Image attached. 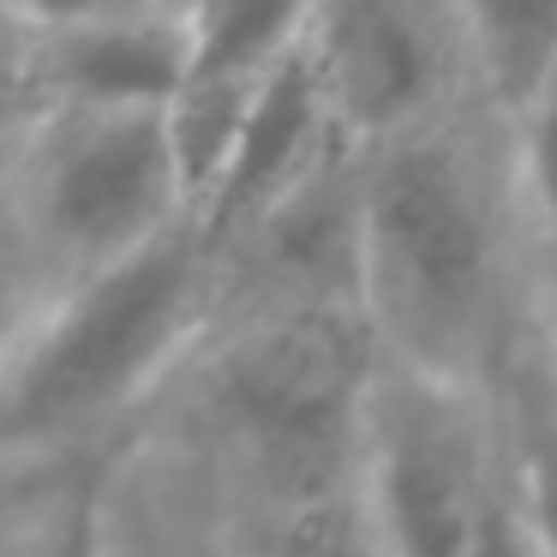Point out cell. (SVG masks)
<instances>
[{
    "label": "cell",
    "instance_id": "1",
    "mask_svg": "<svg viewBox=\"0 0 557 557\" xmlns=\"http://www.w3.org/2000/svg\"><path fill=\"white\" fill-rule=\"evenodd\" d=\"M354 300L377 354L456 384L492 377L504 210L492 162L449 109L372 138L354 174Z\"/></svg>",
    "mask_w": 557,
    "mask_h": 557
},
{
    "label": "cell",
    "instance_id": "18",
    "mask_svg": "<svg viewBox=\"0 0 557 557\" xmlns=\"http://www.w3.org/2000/svg\"><path fill=\"white\" fill-rule=\"evenodd\" d=\"M114 7H138V0H0L7 25L25 30V37H42V30L78 25V18H97V13H114Z\"/></svg>",
    "mask_w": 557,
    "mask_h": 557
},
{
    "label": "cell",
    "instance_id": "15",
    "mask_svg": "<svg viewBox=\"0 0 557 557\" xmlns=\"http://www.w3.org/2000/svg\"><path fill=\"white\" fill-rule=\"evenodd\" d=\"M49 294H54L49 270L37 264L30 240L18 234L13 210L0 205V366H7V354H13L18 336L30 330V318L49 306Z\"/></svg>",
    "mask_w": 557,
    "mask_h": 557
},
{
    "label": "cell",
    "instance_id": "12",
    "mask_svg": "<svg viewBox=\"0 0 557 557\" xmlns=\"http://www.w3.org/2000/svg\"><path fill=\"white\" fill-rule=\"evenodd\" d=\"M186 78H264L306 37L312 0H181Z\"/></svg>",
    "mask_w": 557,
    "mask_h": 557
},
{
    "label": "cell",
    "instance_id": "20",
    "mask_svg": "<svg viewBox=\"0 0 557 557\" xmlns=\"http://www.w3.org/2000/svg\"><path fill=\"white\" fill-rule=\"evenodd\" d=\"M13 473H18V468H0V485H7V480H13Z\"/></svg>",
    "mask_w": 557,
    "mask_h": 557
},
{
    "label": "cell",
    "instance_id": "3",
    "mask_svg": "<svg viewBox=\"0 0 557 557\" xmlns=\"http://www.w3.org/2000/svg\"><path fill=\"white\" fill-rule=\"evenodd\" d=\"M377 342L354 294H276L198 366V425L252 509L354 480Z\"/></svg>",
    "mask_w": 557,
    "mask_h": 557
},
{
    "label": "cell",
    "instance_id": "5",
    "mask_svg": "<svg viewBox=\"0 0 557 557\" xmlns=\"http://www.w3.org/2000/svg\"><path fill=\"white\" fill-rule=\"evenodd\" d=\"M480 384L401 366L377 354L360 401L354 485L389 557H461L485 485L497 473V432L473 401Z\"/></svg>",
    "mask_w": 557,
    "mask_h": 557
},
{
    "label": "cell",
    "instance_id": "2",
    "mask_svg": "<svg viewBox=\"0 0 557 557\" xmlns=\"http://www.w3.org/2000/svg\"><path fill=\"white\" fill-rule=\"evenodd\" d=\"M216 294L222 252L193 210L54 288L0 366V468L97 444L210 324Z\"/></svg>",
    "mask_w": 557,
    "mask_h": 557
},
{
    "label": "cell",
    "instance_id": "7",
    "mask_svg": "<svg viewBox=\"0 0 557 557\" xmlns=\"http://www.w3.org/2000/svg\"><path fill=\"white\" fill-rule=\"evenodd\" d=\"M342 145H354V138L330 121L324 97H318V78H312V61H306V42H294V49L258 78L240 133H234L210 193L198 198V210H193L198 228L216 240V252H228L270 205H282V198ZM222 264H228V258H222Z\"/></svg>",
    "mask_w": 557,
    "mask_h": 557
},
{
    "label": "cell",
    "instance_id": "8",
    "mask_svg": "<svg viewBox=\"0 0 557 557\" xmlns=\"http://www.w3.org/2000/svg\"><path fill=\"white\" fill-rule=\"evenodd\" d=\"M186 78L181 7L138 0L25 37L30 109H162Z\"/></svg>",
    "mask_w": 557,
    "mask_h": 557
},
{
    "label": "cell",
    "instance_id": "11",
    "mask_svg": "<svg viewBox=\"0 0 557 557\" xmlns=\"http://www.w3.org/2000/svg\"><path fill=\"white\" fill-rule=\"evenodd\" d=\"M473 61V85L521 114L557 78V0H449Z\"/></svg>",
    "mask_w": 557,
    "mask_h": 557
},
{
    "label": "cell",
    "instance_id": "21",
    "mask_svg": "<svg viewBox=\"0 0 557 557\" xmlns=\"http://www.w3.org/2000/svg\"><path fill=\"white\" fill-rule=\"evenodd\" d=\"M545 360H552V366H557V348H545Z\"/></svg>",
    "mask_w": 557,
    "mask_h": 557
},
{
    "label": "cell",
    "instance_id": "6",
    "mask_svg": "<svg viewBox=\"0 0 557 557\" xmlns=\"http://www.w3.org/2000/svg\"><path fill=\"white\" fill-rule=\"evenodd\" d=\"M300 42L330 121L354 145L444 114L473 78L449 0H312Z\"/></svg>",
    "mask_w": 557,
    "mask_h": 557
},
{
    "label": "cell",
    "instance_id": "13",
    "mask_svg": "<svg viewBox=\"0 0 557 557\" xmlns=\"http://www.w3.org/2000/svg\"><path fill=\"white\" fill-rule=\"evenodd\" d=\"M109 557H234L222 533L193 528V504L157 468L138 473L133 449H114L109 480Z\"/></svg>",
    "mask_w": 557,
    "mask_h": 557
},
{
    "label": "cell",
    "instance_id": "16",
    "mask_svg": "<svg viewBox=\"0 0 557 557\" xmlns=\"http://www.w3.org/2000/svg\"><path fill=\"white\" fill-rule=\"evenodd\" d=\"M461 557H545L533 528H528V516H521V504H516V492H509L504 461H497L492 485H485V504L473 516V533H468V552Z\"/></svg>",
    "mask_w": 557,
    "mask_h": 557
},
{
    "label": "cell",
    "instance_id": "10",
    "mask_svg": "<svg viewBox=\"0 0 557 557\" xmlns=\"http://www.w3.org/2000/svg\"><path fill=\"white\" fill-rule=\"evenodd\" d=\"M497 461L545 557H557V366L497 354Z\"/></svg>",
    "mask_w": 557,
    "mask_h": 557
},
{
    "label": "cell",
    "instance_id": "19",
    "mask_svg": "<svg viewBox=\"0 0 557 557\" xmlns=\"http://www.w3.org/2000/svg\"><path fill=\"white\" fill-rule=\"evenodd\" d=\"M18 109H30V97H25V30H13L7 13H0V133H7V121H13Z\"/></svg>",
    "mask_w": 557,
    "mask_h": 557
},
{
    "label": "cell",
    "instance_id": "17",
    "mask_svg": "<svg viewBox=\"0 0 557 557\" xmlns=\"http://www.w3.org/2000/svg\"><path fill=\"white\" fill-rule=\"evenodd\" d=\"M521 114H528V174H533V193H540L545 216L557 222V78Z\"/></svg>",
    "mask_w": 557,
    "mask_h": 557
},
{
    "label": "cell",
    "instance_id": "9",
    "mask_svg": "<svg viewBox=\"0 0 557 557\" xmlns=\"http://www.w3.org/2000/svg\"><path fill=\"white\" fill-rule=\"evenodd\" d=\"M109 437L30 461L0 485V557H109Z\"/></svg>",
    "mask_w": 557,
    "mask_h": 557
},
{
    "label": "cell",
    "instance_id": "4",
    "mask_svg": "<svg viewBox=\"0 0 557 557\" xmlns=\"http://www.w3.org/2000/svg\"><path fill=\"white\" fill-rule=\"evenodd\" d=\"M0 205L54 288L186 216L162 109H37Z\"/></svg>",
    "mask_w": 557,
    "mask_h": 557
},
{
    "label": "cell",
    "instance_id": "14",
    "mask_svg": "<svg viewBox=\"0 0 557 557\" xmlns=\"http://www.w3.org/2000/svg\"><path fill=\"white\" fill-rule=\"evenodd\" d=\"M252 557H389L360 485L294 497V504L252 509Z\"/></svg>",
    "mask_w": 557,
    "mask_h": 557
}]
</instances>
